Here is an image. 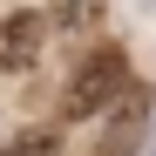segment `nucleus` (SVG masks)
<instances>
[{
  "instance_id": "1",
  "label": "nucleus",
  "mask_w": 156,
  "mask_h": 156,
  "mask_svg": "<svg viewBox=\"0 0 156 156\" xmlns=\"http://www.w3.org/2000/svg\"><path fill=\"white\" fill-rule=\"evenodd\" d=\"M122 88H129V61L115 55V48H95V55L68 75V88H61V122H95V115H109Z\"/></svg>"
},
{
  "instance_id": "2",
  "label": "nucleus",
  "mask_w": 156,
  "mask_h": 156,
  "mask_svg": "<svg viewBox=\"0 0 156 156\" xmlns=\"http://www.w3.org/2000/svg\"><path fill=\"white\" fill-rule=\"evenodd\" d=\"M41 48H48V20L34 7H20V14L0 20V75H27L41 61Z\"/></svg>"
},
{
  "instance_id": "3",
  "label": "nucleus",
  "mask_w": 156,
  "mask_h": 156,
  "mask_svg": "<svg viewBox=\"0 0 156 156\" xmlns=\"http://www.w3.org/2000/svg\"><path fill=\"white\" fill-rule=\"evenodd\" d=\"M0 156H61V129H20L0 143Z\"/></svg>"
},
{
  "instance_id": "4",
  "label": "nucleus",
  "mask_w": 156,
  "mask_h": 156,
  "mask_svg": "<svg viewBox=\"0 0 156 156\" xmlns=\"http://www.w3.org/2000/svg\"><path fill=\"white\" fill-rule=\"evenodd\" d=\"M143 156H156V129H149V149H143Z\"/></svg>"
}]
</instances>
